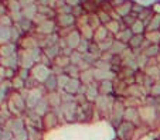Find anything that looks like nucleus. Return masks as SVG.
I'll return each mask as SVG.
<instances>
[{"label": "nucleus", "instance_id": "1", "mask_svg": "<svg viewBox=\"0 0 160 140\" xmlns=\"http://www.w3.org/2000/svg\"><path fill=\"white\" fill-rule=\"evenodd\" d=\"M6 108L13 116L24 115L26 110H27V104H26V99L20 91H13L10 94L9 99L6 102Z\"/></svg>", "mask_w": 160, "mask_h": 140}, {"label": "nucleus", "instance_id": "2", "mask_svg": "<svg viewBox=\"0 0 160 140\" xmlns=\"http://www.w3.org/2000/svg\"><path fill=\"white\" fill-rule=\"evenodd\" d=\"M116 96L115 95H99L98 99L95 101V108H97V112L101 118H105L109 120L112 113V108H113V104H115Z\"/></svg>", "mask_w": 160, "mask_h": 140}, {"label": "nucleus", "instance_id": "3", "mask_svg": "<svg viewBox=\"0 0 160 140\" xmlns=\"http://www.w3.org/2000/svg\"><path fill=\"white\" fill-rule=\"evenodd\" d=\"M21 95L24 96L26 99V104H27V109H34L37 106L40 101H41L42 98L45 96V91L41 85L38 88H34V89H23L20 91Z\"/></svg>", "mask_w": 160, "mask_h": 140}, {"label": "nucleus", "instance_id": "4", "mask_svg": "<svg viewBox=\"0 0 160 140\" xmlns=\"http://www.w3.org/2000/svg\"><path fill=\"white\" fill-rule=\"evenodd\" d=\"M78 109H79V105L75 101H71V102H64L58 112L62 116V120H65L67 123H77Z\"/></svg>", "mask_w": 160, "mask_h": 140}, {"label": "nucleus", "instance_id": "5", "mask_svg": "<svg viewBox=\"0 0 160 140\" xmlns=\"http://www.w3.org/2000/svg\"><path fill=\"white\" fill-rule=\"evenodd\" d=\"M125 109H126V105H125V99L122 96H116L115 104H113V108H112V113L111 118H109V122L113 128L119 125L121 122H123V113Z\"/></svg>", "mask_w": 160, "mask_h": 140}, {"label": "nucleus", "instance_id": "6", "mask_svg": "<svg viewBox=\"0 0 160 140\" xmlns=\"http://www.w3.org/2000/svg\"><path fill=\"white\" fill-rule=\"evenodd\" d=\"M136 128H138L136 125H133V123H130V122H126V120L121 122L115 128L116 139L118 140H135Z\"/></svg>", "mask_w": 160, "mask_h": 140}, {"label": "nucleus", "instance_id": "7", "mask_svg": "<svg viewBox=\"0 0 160 140\" xmlns=\"http://www.w3.org/2000/svg\"><path fill=\"white\" fill-rule=\"evenodd\" d=\"M42 120V130L44 132H50L58 129V126L61 125V120H62V116L58 110H50L48 113H45L41 118Z\"/></svg>", "mask_w": 160, "mask_h": 140}, {"label": "nucleus", "instance_id": "8", "mask_svg": "<svg viewBox=\"0 0 160 140\" xmlns=\"http://www.w3.org/2000/svg\"><path fill=\"white\" fill-rule=\"evenodd\" d=\"M31 76L36 78L40 84H42L45 79L48 78L50 75H52V71H51V65H45V64H36L33 68H31Z\"/></svg>", "mask_w": 160, "mask_h": 140}, {"label": "nucleus", "instance_id": "9", "mask_svg": "<svg viewBox=\"0 0 160 140\" xmlns=\"http://www.w3.org/2000/svg\"><path fill=\"white\" fill-rule=\"evenodd\" d=\"M57 24H55L54 18H47L45 22L40 23L34 28V34L37 36H51V34L57 33Z\"/></svg>", "mask_w": 160, "mask_h": 140}, {"label": "nucleus", "instance_id": "10", "mask_svg": "<svg viewBox=\"0 0 160 140\" xmlns=\"http://www.w3.org/2000/svg\"><path fill=\"white\" fill-rule=\"evenodd\" d=\"M54 20H55V24H57V28L75 27L77 24V18L74 14H57Z\"/></svg>", "mask_w": 160, "mask_h": 140}, {"label": "nucleus", "instance_id": "11", "mask_svg": "<svg viewBox=\"0 0 160 140\" xmlns=\"http://www.w3.org/2000/svg\"><path fill=\"white\" fill-rule=\"evenodd\" d=\"M18 48L20 50H31L36 48L38 46V38H37V34H26L20 38V41L17 43Z\"/></svg>", "mask_w": 160, "mask_h": 140}, {"label": "nucleus", "instance_id": "12", "mask_svg": "<svg viewBox=\"0 0 160 140\" xmlns=\"http://www.w3.org/2000/svg\"><path fill=\"white\" fill-rule=\"evenodd\" d=\"M81 40H82L81 33H79V30L75 27L65 38H64V41H65V47H68V48H71V50H77L79 46V43H81Z\"/></svg>", "mask_w": 160, "mask_h": 140}, {"label": "nucleus", "instance_id": "13", "mask_svg": "<svg viewBox=\"0 0 160 140\" xmlns=\"http://www.w3.org/2000/svg\"><path fill=\"white\" fill-rule=\"evenodd\" d=\"M123 120L133 123V125H136V126L142 125L139 108H130V106L126 108V109H125V113H123Z\"/></svg>", "mask_w": 160, "mask_h": 140}, {"label": "nucleus", "instance_id": "14", "mask_svg": "<svg viewBox=\"0 0 160 140\" xmlns=\"http://www.w3.org/2000/svg\"><path fill=\"white\" fill-rule=\"evenodd\" d=\"M13 92V86H12V81L9 79H3L0 82V106L6 105L7 99H9L10 94Z\"/></svg>", "mask_w": 160, "mask_h": 140}, {"label": "nucleus", "instance_id": "15", "mask_svg": "<svg viewBox=\"0 0 160 140\" xmlns=\"http://www.w3.org/2000/svg\"><path fill=\"white\" fill-rule=\"evenodd\" d=\"M45 99H47V102H48L51 110H60L61 105H62V96H61V91H55V92L45 94Z\"/></svg>", "mask_w": 160, "mask_h": 140}, {"label": "nucleus", "instance_id": "16", "mask_svg": "<svg viewBox=\"0 0 160 140\" xmlns=\"http://www.w3.org/2000/svg\"><path fill=\"white\" fill-rule=\"evenodd\" d=\"M98 89H99V95H115V79H106V81H101L98 82Z\"/></svg>", "mask_w": 160, "mask_h": 140}, {"label": "nucleus", "instance_id": "17", "mask_svg": "<svg viewBox=\"0 0 160 140\" xmlns=\"http://www.w3.org/2000/svg\"><path fill=\"white\" fill-rule=\"evenodd\" d=\"M94 78L95 82H101V81H106V79H115L116 74L111 70H99V68H94Z\"/></svg>", "mask_w": 160, "mask_h": 140}, {"label": "nucleus", "instance_id": "18", "mask_svg": "<svg viewBox=\"0 0 160 140\" xmlns=\"http://www.w3.org/2000/svg\"><path fill=\"white\" fill-rule=\"evenodd\" d=\"M18 52V46L16 43H6L3 46H0V55L2 58H7Z\"/></svg>", "mask_w": 160, "mask_h": 140}, {"label": "nucleus", "instance_id": "19", "mask_svg": "<svg viewBox=\"0 0 160 140\" xmlns=\"http://www.w3.org/2000/svg\"><path fill=\"white\" fill-rule=\"evenodd\" d=\"M81 85H82V84H81V81H79V78H70V81L67 82L65 88H64L62 91L67 92V94L74 95V96H75V95L79 92Z\"/></svg>", "mask_w": 160, "mask_h": 140}, {"label": "nucleus", "instance_id": "20", "mask_svg": "<svg viewBox=\"0 0 160 140\" xmlns=\"http://www.w3.org/2000/svg\"><path fill=\"white\" fill-rule=\"evenodd\" d=\"M61 51H62V47L60 46V43L54 44V46H50V47H45V48H42V52L47 55V58H48L51 62L54 61L55 58H57L58 55L61 54Z\"/></svg>", "mask_w": 160, "mask_h": 140}, {"label": "nucleus", "instance_id": "21", "mask_svg": "<svg viewBox=\"0 0 160 140\" xmlns=\"http://www.w3.org/2000/svg\"><path fill=\"white\" fill-rule=\"evenodd\" d=\"M41 86L44 88L45 94H50V92H55L58 91V84H57V75H50L48 78L45 79L44 82L41 84Z\"/></svg>", "mask_w": 160, "mask_h": 140}, {"label": "nucleus", "instance_id": "22", "mask_svg": "<svg viewBox=\"0 0 160 140\" xmlns=\"http://www.w3.org/2000/svg\"><path fill=\"white\" fill-rule=\"evenodd\" d=\"M132 7H133V2H130V0H125L121 6L115 7L113 10H115V13L121 17V20H122L125 16H128V14L132 13Z\"/></svg>", "mask_w": 160, "mask_h": 140}, {"label": "nucleus", "instance_id": "23", "mask_svg": "<svg viewBox=\"0 0 160 140\" xmlns=\"http://www.w3.org/2000/svg\"><path fill=\"white\" fill-rule=\"evenodd\" d=\"M105 27H106V30L109 31V34L113 37H116L119 33H121L122 28H125L121 20H116V18H112L108 24H105Z\"/></svg>", "mask_w": 160, "mask_h": 140}, {"label": "nucleus", "instance_id": "24", "mask_svg": "<svg viewBox=\"0 0 160 140\" xmlns=\"http://www.w3.org/2000/svg\"><path fill=\"white\" fill-rule=\"evenodd\" d=\"M99 96V89H98V82H94L91 85H87V91H85V98L89 102H95Z\"/></svg>", "mask_w": 160, "mask_h": 140}, {"label": "nucleus", "instance_id": "25", "mask_svg": "<svg viewBox=\"0 0 160 140\" xmlns=\"http://www.w3.org/2000/svg\"><path fill=\"white\" fill-rule=\"evenodd\" d=\"M145 34H133L132 38H130V41L128 43V47H129L130 50H142V46L143 43H145Z\"/></svg>", "mask_w": 160, "mask_h": 140}, {"label": "nucleus", "instance_id": "26", "mask_svg": "<svg viewBox=\"0 0 160 140\" xmlns=\"http://www.w3.org/2000/svg\"><path fill=\"white\" fill-rule=\"evenodd\" d=\"M71 64V61H70V57H67V55H62V54H60L57 58H55L54 61H52V64H51V67H54V68H58V70H65L68 65Z\"/></svg>", "mask_w": 160, "mask_h": 140}, {"label": "nucleus", "instance_id": "27", "mask_svg": "<svg viewBox=\"0 0 160 140\" xmlns=\"http://www.w3.org/2000/svg\"><path fill=\"white\" fill-rule=\"evenodd\" d=\"M79 81H81V84H84V85H91V84H94L95 82L94 70H92V68H88V70H85V71H81Z\"/></svg>", "mask_w": 160, "mask_h": 140}, {"label": "nucleus", "instance_id": "28", "mask_svg": "<svg viewBox=\"0 0 160 140\" xmlns=\"http://www.w3.org/2000/svg\"><path fill=\"white\" fill-rule=\"evenodd\" d=\"M27 129H28V140H44L45 132L41 128L27 126Z\"/></svg>", "mask_w": 160, "mask_h": 140}, {"label": "nucleus", "instance_id": "29", "mask_svg": "<svg viewBox=\"0 0 160 140\" xmlns=\"http://www.w3.org/2000/svg\"><path fill=\"white\" fill-rule=\"evenodd\" d=\"M111 36V34H109V31L106 30V27L105 26H101V27H98L97 30H95V33H94V40H92V41H95V43H102L103 40H106L108 38V37Z\"/></svg>", "mask_w": 160, "mask_h": 140}, {"label": "nucleus", "instance_id": "30", "mask_svg": "<svg viewBox=\"0 0 160 140\" xmlns=\"http://www.w3.org/2000/svg\"><path fill=\"white\" fill-rule=\"evenodd\" d=\"M33 110L37 113V115L41 116V118L45 115V113H48L50 110H51V108H50V105H48V102H47V99H45V96L42 98V99L38 102V104H37V106L34 108Z\"/></svg>", "mask_w": 160, "mask_h": 140}, {"label": "nucleus", "instance_id": "31", "mask_svg": "<svg viewBox=\"0 0 160 140\" xmlns=\"http://www.w3.org/2000/svg\"><path fill=\"white\" fill-rule=\"evenodd\" d=\"M129 47H128V44H125V43H121V41H118V40H113V44H112V47H111V50L109 51L112 52L113 55H122L125 52V50H128Z\"/></svg>", "mask_w": 160, "mask_h": 140}, {"label": "nucleus", "instance_id": "32", "mask_svg": "<svg viewBox=\"0 0 160 140\" xmlns=\"http://www.w3.org/2000/svg\"><path fill=\"white\" fill-rule=\"evenodd\" d=\"M21 13H23V17L28 18V20H33V18L36 17V14L38 13V6H37V2L34 4L27 6V7H23Z\"/></svg>", "mask_w": 160, "mask_h": 140}, {"label": "nucleus", "instance_id": "33", "mask_svg": "<svg viewBox=\"0 0 160 140\" xmlns=\"http://www.w3.org/2000/svg\"><path fill=\"white\" fill-rule=\"evenodd\" d=\"M143 54L148 58H157L160 55V44H150L143 50Z\"/></svg>", "mask_w": 160, "mask_h": 140}, {"label": "nucleus", "instance_id": "34", "mask_svg": "<svg viewBox=\"0 0 160 140\" xmlns=\"http://www.w3.org/2000/svg\"><path fill=\"white\" fill-rule=\"evenodd\" d=\"M160 30V13H154L152 20L146 26V31H159Z\"/></svg>", "mask_w": 160, "mask_h": 140}, {"label": "nucleus", "instance_id": "35", "mask_svg": "<svg viewBox=\"0 0 160 140\" xmlns=\"http://www.w3.org/2000/svg\"><path fill=\"white\" fill-rule=\"evenodd\" d=\"M153 16H154V12H153V9H152V6L150 7L146 6L145 9L142 10V13L138 16V18H139V20H142V22L148 26V23L152 20V17H153Z\"/></svg>", "mask_w": 160, "mask_h": 140}, {"label": "nucleus", "instance_id": "36", "mask_svg": "<svg viewBox=\"0 0 160 140\" xmlns=\"http://www.w3.org/2000/svg\"><path fill=\"white\" fill-rule=\"evenodd\" d=\"M78 30H79V33H81L82 38L88 40V41H92V40H94V33H95V30L91 27L89 24L82 26V27H79Z\"/></svg>", "mask_w": 160, "mask_h": 140}, {"label": "nucleus", "instance_id": "37", "mask_svg": "<svg viewBox=\"0 0 160 140\" xmlns=\"http://www.w3.org/2000/svg\"><path fill=\"white\" fill-rule=\"evenodd\" d=\"M132 36H133V33H132V30H130V28H122L121 33H119L115 38L118 40V41H121V43L128 44L130 41V38H132Z\"/></svg>", "mask_w": 160, "mask_h": 140}, {"label": "nucleus", "instance_id": "38", "mask_svg": "<svg viewBox=\"0 0 160 140\" xmlns=\"http://www.w3.org/2000/svg\"><path fill=\"white\" fill-rule=\"evenodd\" d=\"M130 30H132L133 34H145L146 33V24L142 22V20H136L132 26H130Z\"/></svg>", "mask_w": 160, "mask_h": 140}, {"label": "nucleus", "instance_id": "39", "mask_svg": "<svg viewBox=\"0 0 160 140\" xmlns=\"http://www.w3.org/2000/svg\"><path fill=\"white\" fill-rule=\"evenodd\" d=\"M64 72L70 76V78H79V75H81V70H79V67L78 65H74V64L68 65V67L64 70Z\"/></svg>", "mask_w": 160, "mask_h": 140}, {"label": "nucleus", "instance_id": "40", "mask_svg": "<svg viewBox=\"0 0 160 140\" xmlns=\"http://www.w3.org/2000/svg\"><path fill=\"white\" fill-rule=\"evenodd\" d=\"M12 86H13V91H23V89H26V81L21 76L16 75L12 79Z\"/></svg>", "mask_w": 160, "mask_h": 140}, {"label": "nucleus", "instance_id": "41", "mask_svg": "<svg viewBox=\"0 0 160 140\" xmlns=\"http://www.w3.org/2000/svg\"><path fill=\"white\" fill-rule=\"evenodd\" d=\"M145 72L148 74L149 76H150L152 79H153L154 82L156 81H160V70H159V67L157 65H152V67H148L145 70Z\"/></svg>", "mask_w": 160, "mask_h": 140}, {"label": "nucleus", "instance_id": "42", "mask_svg": "<svg viewBox=\"0 0 160 140\" xmlns=\"http://www.w3.org/2000/svg\"><path fill=\"white\" fill-rule=\"evenodd\" d=\"M145 38L150 44H160V31H146Z\"/></svg>", "mask_w": 160, "mask_h": 140}, {"label": "nucleus", "instance_id": "43", "mask_svg": "<svg viewBox=\"0 0 160 140\" xmlns=\"http://www.w3.org/2000/svg\"><path fill=\"white\" fill-rule=\"evenodd\" d=\"M88 24L94 28V30H97L98 27H101V26H102L97 13H88Z\"/></svg>", "mask_w": 160, "mask_h": 140}, {"label": "nucleus", "instance_id": "44", "mask_svg": "<svg viewBox=\"0 0 160 140\" xmlns=\"http://www.w3.org/2000/svg\"><path fill=\"white\" fill-rule=\"evenodd\" d=\"M97 14H98V17H99V20H101V24H102V26L108 24V23L112 20L111 12H106V10H98V12H97Z\"/></svg>", "mask_w": 160, "mask_h": 140}, {"label": "nucleus", "instance_id": "45", "mask_svg": "<svg viewBox=\"0 0 160 140\" xmlns=\"http://www.w3.org/2000/svg\"><path fill=\"white\" fill-rule=\"evenodd\" d=\"M136 20H138V16H136L135 13H130V14L125 16L121 22H122V24H123L125 28H130V26H132L133 23L136 22Z\"/></svg>", "mask_w": 160, "mask_h": 140}, {"label": "nucleus", "instance_id": "46", "mask_svg": "<svg viewBox=\"0 0 160 140\" xmlns=\"http://www.w3.org/2000/svg\"><path fill=\"white\" fill-rule=\"evenodd\" d=\"M70 81V76L67 75L65 72L60 74V75H57V84H58V91H62L64 88H65L67 82Z\"/></svg>", "mask_w": 160, "mask_h": 140}, {"label": "nucleus", "instance_id": "47", "mask_svg": "<svg viewBox=\"0 0 160 140\" xmlns=\"http://www.w3.org/2000/svg\"><path fill=\"white\" fill-rule=\"evenodd\" d=\"M149 95L153 98H160V81H156L152 85V88L149 89Z\"/></svg>", "mask_w": 160, "mask_h": 140}, {"label": "nucleus", "instance_id": "48", "mask_svg": "<svg viewBox=\"0 0 160 140\" xmlns=\"http://www.w3.org/2000/svg\"><path fill=\"white\" fill-rule=\"evenodd\" d=\"M89 44H91V41L82 38L81 43H79V46H78V48H77V51L81 52V54H85V52H88V51H89Z\"/></svg>", "mask_w": 160, "mask_h": 140}, {"label": "nucleus", "instance_id": "49", "mask_svg": "<svg viewBox=\"0 0 160 140\" xmlns=\"http://www.w3.org/2000/svg\"><path fill=\"white\" fill-rule=\"evenodd\" d=\"M14 137L17 140H28V129H27V126L23 128L21 130H18L17 133H14Z\"/></svg>", "mask_w": 160, "mask_h": 140}, {"label": "nucleus", "instance_id": "50", "mask_svg": "<svg viewBox=\"0 0 160 140\" xmlns=\"http://www.w3.org/2000/svg\"><path fill=\"white\" fill-rule=\"evenodd\" d=\"M65 4H68L70 7H77V6H81L82 4V0H65Z\"/></svg>", "mask_w": 160, "mask_h": 140}, {"label": "nucleus", "instance_id": "51", "mask_svg": "<svg viewBox=\"0 0 160 140\" xmlns=\"http://www.w3.org/2000/svg\"><path fill=\"white\" fill-rule=\"evenodd\" d=\"M4 14H9V9H7V6L4 3H0V17Z\"/></svg>", "mask_w": 160, "mask_h": 140}, {"label": "nucleus", "instance_id": "52", "mask_svg": "<svg viewBox=\"0 0 160 140\" xmlns=\"http://www.w3.org/2000/svg\"><path fill=\"white\" fill-rule=\"evenodd\" d=\"M157 67H159V70H160V55L157 57Z\"/></svg>", "mask_w": 160, "mask_h": 140}, {"label": "nucleus", "instance_id": "53", "mask_svg": "<svg viewBox=\"0 0 160 140\" xmlns=\"http://www.w3.org/2000/svg\"><path fill=\"white\" fill-rule=\"evenodd\" d=\"M153 140H160V136H157V137H154Z\"/></svg>", "mask_w": 160, "mask_h": 140}, {"label": "nucleus", "instance_id": "54", "mask_svg": "<svg viewBox=\"0 0 160 140\" xmlns=\"http://www.w3.org/2000/svg\"><path fill=\"white\" fill-rule=\"evenodd\" d=\"M2 129H3V126L0 125V134H2Z\"/></svg>", "mask_w": 160, "mask_h": 140}, {"label": "nucleus", "instance_id": "55", "mask_svg": "<svg viewBox=\"0 0 160 140\" xmlns=\"http://www.w3.org/2000/svg\"><path fill=\"white\" fill-rule=\"evenodd\" d=\"M0 64H2V55H0Z\"/></svg>", "mask_w": 160, "mask_h": 140}, {"label": "nucleus", "instance_id": "56", "mask_svg": "<svg viewBox=\"0 0 160 140\" xmlns=\"http://www.w3.org/2000/svg\"><path fill=\"white\" fill-rule=\"evenodd\" d=\"M84 2H87V0H82V3H84Z\"/></svg>", "mask_w": 160, "mask_h": 140}, {"label": "nucleus", "instance_id": "57", "mask_svg": "<svg viewBox=\"0 0 160 140\" xmlns=\"http://www.w3.org/2000/svg\"><path fill=\"white\" fill-rule=\"evenodd\" d=\"M2 81H3V79H2V78H0V82H2Z\"/></svg>", "mask_w": 160, "mask_h": 140}, {"label": "nucleus", "instance_id": "58", "mask_svg": "<svg viewBox=\"0 0 160 140\" xmlns=\"http://www.w3.org/2000/svg\"><path fill=\"white\" fill-rule=\"evenodd\" d=\"M159 31H160V30H159Z\"/></svg>", "mask_w": 160, "mask_h": 140}]
</instances>
